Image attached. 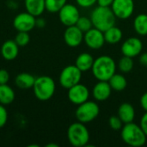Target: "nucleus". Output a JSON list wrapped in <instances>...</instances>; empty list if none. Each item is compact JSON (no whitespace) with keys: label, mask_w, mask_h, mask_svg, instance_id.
I'll list each match as a JSON object with an SVG mask.
<instances>
[{"label":"nucleus","mask_w":147,"mask_h":147,"mask_svg":"<svg viewBox=\"0 0 147 147\" xmlns=\"http://www.w3.org/2000/svg\"><path fill=\"white\" fill-rule=\"evenodd\" d=\"M116 64L112 57L109 55H102L94 60L91 71L93 76L98 81H109L115 73Z\"/></svg>","instance_id":"f257e3e1"},{"label":"nucleus","mask_w":147,"mask_h":147,"mask_svg":"<svg viewBox=\"0 0 147 147\" xmlns=\"http://www.w3.org/2000/svg\"><path fill=\"white\" fill-rule=\"evenodd\" d=\"M121 136L125 144L133 147L143 146L147 136L140 125L133 122L124 124L121 129Z\"/></svg>","instance_id":"f03ea898"},{"label":"nucleus","mask_w":147,"mask_h":147,"mask_svg":"<svg viewBox=\"0 0 147 147\" xmlns=\"http://www.w3.org/2000/svg\"><path fill=\"white\" fill-rule=\"evenodd\" d=\"M90 19L94 28L104 32L112 26H115L116 16H115L111 7L98 5L92 10Z\"/></svg>","instance_id":"7ed1b4c3"},{"label":"nucleus","mask_w":147,"mask_h":147,"mask_svg":"<svg viewBox=\"0 0 147 147\" xmlns=\"http://www.w3.org/2000/svg\"><path fill=\"white\" fill-rule=\"evenodd\" d=\"M34 96L41 102H46L51 99L56 90V84L49 76H40L35 78V81L33 86Z\"/></svg>","instance_id":"20e7f679"},{"label":"nucleus","mask_w":147,"mask_h":147,"mask_svg":"<svg viewBox=\"0 0 147 147\" xmlns=\"http://www.w3.org/2000/svg\"><path fill=\"white\" fill-rule=\"evenodd\" d=\"M67 139L72 146H87L90 141V133L84 123L80 121L74 122L67 129Z\"/></svg>","instance_id":"39448f33"},{"label":"nucleus","mask_w":147,"mask_h":147,"mask_svg":"<svg viewBox=\"0 0 147 147\" xmlns=\"http://www.w3.org/2000/svg\"><path fill=\"white\" fill-rule=\"evenodd\" d=\"M100 113V108L96 102L93 101H86L79 105L75 112L76 118L78 121L82 123H89L93 121Z\"/></svg>","instance_id":"423d86ee"},{"label":"nucleus","mask_w":147,"mask_h":147,"mask_svg":"<svg viewBox=\"0 0 147 147\" xmlns=\"http://www.w3.org/2000/svg\"><path fill=\"white\" fill-rule=\"evenodd\" d=\"M82 78V71L75 65H69L63 68L59 74V84L65 89H70L71 87L80 83Z\"/></svg>","instance_id":"0eeeda50"},{"label":"nucleus","mask_w":147,"mask_h":147,"mask_svg":"<svg viewBox=\"0 0 147 147\" xmlns=\"http://www.w3.org/2000/svg\"><path fill=\"white\" fill-rule=\"evenodd\" d=\"M59 13V18L60 22L65 27L76 25L78 18L80 17V13L78 7L71 3H65Z\"/></svg>","instance_id":"6e6552de"},{"label":"nucleus","mask_w":147,"mask_h":147,"mask_svg":"<svg viewBox=\"0 0 147 147\" xmlns=\"http://www.w3.org/2000/svg\"><path fill=\"white\" fill-rule=\"evenodd\" d=\"M36 17L28 12H21L13 19V27L17 32H30L35 28Z\"/></svg>","instance_id":"1a4fd4ad"},{"label":"nucleus","mask_w":147,"mask_h":147,"mask_svg":"<svg viewBox=\"0 0 147 147\" xmlns=\"http://www.w3.org/2000/svg\"><path fill=\"white\" fill-rule=\"evenodd\" d=\"M111 9L116 18L126 20L132 16L134 11V0H114Z\"/></svg>","instance_id":"9d476101"},{"label":"nucleus","mask_w":147,"mask_h":147,"mask_svg":"<svg viewBox=\"0 0 147 147\" xmlns=\"http://www.w3.org/2000/svg\"><path fill=\"white\" fill-rule=\"evenodd\" d=\"M67 97L71 103L79 105L89 100L90 90L84 84L79 83L68 89Z\"/></svg>","instance_id":"9b49d317"},{"label":"nucleus","mask_w":147,"mask_h":147,"mask_svg":"<svg viewBox=\"0 0 147 147\" xmlns=\"http://www.w3.org/2000/svg\"><path fill=\"white\" fill-rule=\"evenodd\" d=\"M84 41L87 45L88 47L90 49L97 50L103 47L105 43L104 34L103 32L96 28H92L84 34Z\"/></svg>","instance_id":"f8f14e48"},{"label":"nucleus","mask_w":147,"mask_h":147,"mask_svg":"<svg viewBox=\"0 0 147 147\" xmlns=\"http://www.w3.org/2000/svg\"><path fill=\"white\" fill-rule=\"evenodd\" d=\"M143 49L142 40L137 37L127 38L121 45V53L123 55L134 58L139 56Z\"/></svg>","instance_id":"ddd939ff"},{"label":"nucleus","mask_w":147,"mask_h":147,"mask_svg":"<svg viewBox=\"0 0 147 147\" xmlns=\"http://www.w3.org/2000/svg\"><path fill=\"white\" fill-rule=\"evenodd\" d=\"M84 33L76 26L66 27L64 33V40L70 47H77L81 45L84 40Z\"/></svg>","instance_id":"4468645a"},{"label":"nucleus","mask_w":147,"mask_h":147,"mask_svg":"<svg viewBox=\"0 0 147 147\" xmlns=\"http://www.w3.org/2000/svg\"><path fill=\"white\" fill-rule=\"evenodd\" d=\"M112 90L109 81H98L93 88L92 95L96 101L104 102L109 98Z\"/></svg>","instance_id":"2eb2a0df"},{"label":"nucleus","mask_w":147,"mask_h":147,"mask_svg":"<svg viewBox=\"0 0 147 147\" xmlns=\"http://www.w3.org/2000/svg\"><path fill=\"white\" fill-rule=\"evenodd\" d=\"M19 47L15 40H7L1 47V55L5 60H14L18 56Z\"/></svg>","instance_id":"dca6fc26"},{"label":"nucleus","mask_w":147,"mask_h":147,"mask_svg":"<svg viewBox=\"0 0 147 147\" xmlns=\"http://www.w3.org/2000/svg\"><path fill=\"white\" fill-rule=\"evenodd\" d=\"M117 115L124 124L133 122L135 118V109L131 103L123 102L118 108Z\"/></svg>","instance_id":"f3484780"},{"label":"nucleus","mask_w":147,"mask_h":147,"mask_svg":"<svg viewBox=\"0 0 147 147\" xmlns=\"http://www.w3.org/2000/svg\"><path fill=\"white\" fill-rule=\"evenodd\" d=\"M26 11L34 16H40L46 10L45 0H24Z\"/></svg>","instance_id":"a211bd4d"},{"label":"nucleus","mask_w":147,"mask_h":147,"mask_svg":"<svg viewBox=\"0 0 147 147\" xmlns=\"http://www.w3.org/2000/svg\"><path fill=\"white\" fill-rule=\"evenodd\" d=\"M94 57L89 53H80L75 61V65L82 71H88L90 70H91L92 65L94 64Z\"/></svg>","instance_id":"6ab92c4d"},{"label":"nucleus","mask_w":147,"mask_h":147,"mask_svg":"<svg viewBox=\"0 0 147 147\" xmlns=\"http://www.w3.org/2000/svg\"><path fill=\"white\" fill-rule=\"evenodd\" d=\"M34 81H35V78L32 74L28 72L19 73L15 78L16 85L22 90H28L33 88Z\"/></svg>","instance_id":"aec40b11"},{"label":"nucleus","mask_w":147,"mask_h":147,"mask_svg":"<svg viewBox=\"0 0 147 147\" xmlns=\"http://www.w3.org/2000/svg\"><path fill=\"white\" fill-rule=\"evenodd\" d=\"M105 42L108 44L115 45L120 42L123 37V33L121 29L116 26H112L103 32Z\"/></svg>","instance_id":"412c9836"},{"label":"nucleus","mask_w":147,"mask_h":147,"mask_svg":"<svg viewBox=\"0 0 147 147\" xmlns=\"http://www.w3.org/2000/svg\"><path fill=\"white\" fill-rule=\"evenodd\" d=\"M15 97V91L8 84H0V104L9 105L14 102Z\"/></svg>","instance_id":"4be33fe9"},{"label":"nucleus","mask_w":147,"mask_h":147,"mask_svg":"<svg viewBox=\"0 0 147 147\" xmlns=\"http://www.w3.org/2000/svg\"><path fill=\"white\" fill-rule=\"evenodd\" d=\"M109 83L112 90L115 91H122L127 88V81L126 78L122 74H119V73H115L109 78Z\"/></svg>","instance_id":"5701e85b"},{"label":"nucleus","mask_w":147,"mask_h":147,"mask_svg":"<svg viewBox=\"0 0 147 147\" xmlns=\"http://www.w3.org/2000/svg\"><path fill=\"white\" fill-rule=\"evenodd\" d=\"M134 28L139 35H147V14H140L134 18Z\"/></svg>","instance_id":"b1692460"},{"label":"nucleus","mask_w":147,"mask_h":147,"mask_svg":"<svg viewBox=\"0 0 147 147\" xmlns=\"http://www.w3.org/2000/svg\"><path fill=\"white\" fill-rule=\"evenodd\" d=\"M117 66H118V69L122 73H128V72H130L133 70V68H134L133 58L123 55L120 59V60H119V62L117 64Z\"/></svg>","instance_id":"393cba45"},{"label":"nucleus","mask_w":147,"mask_h":147,"mask_svg":"<svg viewBox=\"0 0 147 147\" xmlns=\"http://www.w3.org/2000/svg\"><path fill=\"white\" fill-rule=\"evenodd\" d=\"M67 3V0H45L46 10L50 13H58Z\"/></svg>","instance_id":"a878e982"},{"label":"nucleus","mask_w":147,"mask_h":147,"mask_svg":"<svg viewBox=\"0 0 147 147\" xmlns=\"http://www.w3.org/2000/svg\"><path fill=\"white\" fill-rule=\"evenodd\" d=\"M76 26L84 34L93 28V24H92V21H91L90 17L89 18V17H86V16H80L78 18L77 23H76Z\"/></svg>","instance_id":"bb28decb"},{"label":"nucleus","mask_w":147,"mask_h":147,"mask_svg":"<svg viewBox=\"0 0 147 147\" xmlns=\"http://www.w3.org/2000/svg\"><path fill=\"white\" fill-rule=\"evenodd\" d=\"M15 41L20 47H26L30 41V36L28 32H18L16 35Z\"/></svg>","instance_id":"cd10ccee"},{"label":"nucleus","mask_w":147,"mask_h":147,"mask_svg":"<svg viewBox=\"0 0 147 147\" xmlns=\"http://www.w3.org/2000/svg\"><path fill=\"white\" fill-rule=\"evenodd\" d=\"M123 124L124 123L122 122V121L120 119V117L118 115H113L109 120V125L110 128L115 131L121 130L123 127Z\"/></svg>","instance_id":"c85d7f7f"},{"label":"nucleus","mask_w":147,"mask_h":147,"mask_svg":"<svg viewBox=\"0 0 147 147\" xmlns=\"http://www.w3.org/2000/svg\"><path fill=\"white\" fill-rule=\"evenodd\" d=\"M8 121V111L4 105L0 104V128L3 127Z\"/></svg>","instance_id":"c756f323"},{"label":"nucleus","mask_w":147,"mask_h":147,"mask_svg":"<svg viewBox=\"0 0 147 147\" xmlns=\"http://www.w3.org/2000/svg\"><path fill=\"white\" fill-rule=\"evenodd\" d=\"M76 3L82 8H90L97 3V0H76Z\"/></svg>","instance_id":"7c9ffc66"},{"label":"nucleus","mask_w":147,"mask_h":147,"mask_svg":"<svg viewBox=\"0 0 147 147\" xmlns=\"http://www.w3.org/2000/svg\"><path fill=\"white\" fill-rule=\"evenodd\" d=\"M9 81V74L7 70L0 69V84H8Z\"/></svg>","instance_id":"2f4dec72"},{"label":"nucleus","mask_w":147,"mask_h":147,"mask_svg":"<svg viewBox=\"0 0 147 147\" xmlns=\"http://www.w3.org/2000/svg\"><path fill=\"white\" fill-rule=\"evenodd\" d=\"M140 126L147 136V112H146L143 115V116L140 120Z\"/></svg>","instance_id":"473e14b6"},{"label":"nucleus","mask_w":147,"mask_h":147,"mask_svg":"<svg viewBox=\"0 0 147 147\" xmlns=\"http://www.w3.org/2000/svg\"><path fill=\"white\" fill-rule=\"evenodd\" d=\"M140 102V105H141L142 109H143L146 112H147V92L144 93V94L141 96Z\"/></svg>","instance_id":"72a5a7b5"},{"label":"nucleus","mask_w":147,"mask_h":147,"mask_svg":"<svg viewBox=\"0 0 147 147\" xmlns=\"http://www.w3.org/2000/svg\"><path fill=\"white\" fill-rule=\"evenodd\" d=\"M47 22H46V20L42 17H40V16H37L36 17V21H35V27L37 28H43L45 26H46Z\"/></svg>","instance_id":"f704fd0d"},{"label":"nucleus","mask_w":147,"mask_h":147,"mask_svg":"<svg viewBox=\"0 0 147 147\" xmlns=\"http://www.w3.org/2000/svg\"><path fill=\"white\" fill-rule=\"evenodd\" d=\"M114 0H97V4L99 6H104V7H111Z\"/></svg>","instance_id":"c9c22d12"},{"label":"nucleus","mask_w":147,"mask_h":147,"mask_svg":"<svg viewBox=\"0 0 147 147\" xmlns=\"http://www.w3.org/2000/svg\"><path fill=\"white\" fill-rule=\"evenodd\" d=\"M140 63L143 66L147 67V53H143L140 54Z\"/></svg>","instance_id":"e433bc0d"},{"label":"nucleus","mask_w":147,"mask_h":147,"mask_svg":"<svg viewBox=\"0 0 147 147\" xmlns=\"http://www.w3.org/2000/svg\"><path fill=\"white\" fill-rule=\"evenodd\" d=\"M47 147H59V145H56V144H47Z\"/></svg>","instance_id":"4c0bfd02"}]
</instances>
